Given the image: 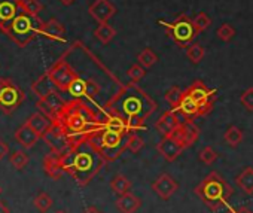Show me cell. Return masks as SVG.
Listing matches in <instances>:
<instances>
[{"mask_svg": "<svg viewBox=\"0 0 253 213\" xmlns=\"http://www.w3.org/2000/svg\"><path fill=\"white\" fill-rule=\"evenodd\" d=\"M52 123L64 130L72 146L88 140V137L100 128V117L82 98L67 101Z\"/></svg>", "mask_w": 253, "mask_h": 213, "instance_id": "obj_1", "label": "cell"}, {"mask_svg": "<svg viewBox=\"0 0 253 213\" xmlns=\"http://www.w3.org/2000/svg\"><path fill=\"white\" fill-rule=\"evenodd\" d=\"M157 109V103L136 82L122 84L113 97L104 103L101 112L119 115L124 120L134 117L148 120Z\"/></svg>", "mask_w": 253, "mask_h": 213, "instance_id": "obj_2", "label": "cell"}, {"mask_svg": "<svg viewBox=\"0 0 253 213\" xmlns=\"http://www.w3.org/2000/svg\"><path fill=\"white\" fill-rule=\"evenodd\" d=\"M104 163L106 160L91 146L88 140L75 145L69 151L61 154L64 173L70 174L81 186H86L101 170Z\"/></svg>", "mask_w": 253, "mask_h": 213, "instance_id": "obj_3", "label": "cell"}, {"mask_svg": "<svg viewBox=\"0 0 253 213\" xmlns=\"http://www.w3.org/2000/svg\"><path fill=\"white\" fill-rule=\"evenodd\" d=\"M194 192L211 212H219L228 204L229 197L234 194V188L217 171H210L195 186Z\"/></svg>", "mask_w": 253, "mask_h": 213, "instance_id": "obj_4", "label": "cell"}, {"mask_svg": "<svg viewBox=\"0 0 253 213\" xmlns=\"http://www.w3.org/2000/svg\"><path fill=\"white\" fill-rule=\"evenodd\" d=\"M126 137H128L126 133L112 131L100 127L88 137V142L106 161H115L126 149Z\"/></svg>", "mask_w": 253, "mask_h": 213, "instance_id": "obj_5", "label": "cell"}, {"mask_svg": "<svg viewBox=\"0 0 253 213\" xmlns=\"http://www.w3.org/2000/svg\"><path fill=\"white\" fill-rule=\"evenodd\" d=\"M42 26L43 21L38 15H32L20 9V14L12 20L3 33L8 35V38L12 39L18 46L24 48L41 35Z\"/></svg>", "mask_w": 253, "mask_h": 213, "instance_id": "obj_6", "label": "cell"}, {"mask_svg": "<svg viewBox=\"0 0 253 213\" xmlns=\"http://www.w3.org/2000/svg\"><path fill=\"white\" fill-rule=\"evenodd\" d=\"M160 23L166 27L167 35L182 48H188L192 43L194 38L198 35L192 20L185 14L179 15L173 23H164V21Z\"/></svg>", "mask_w": 253, "mask_h": 213, "instance_id": "obj_7", "label": "cell"}, {"mask_svg": "<svg viewBox=\"0 0 253 213\" xmlns=\"http://www.w3.org/2000/svg\"><path fill=\"white\" fill-rule=\"evenodd\" d=\"M26 100L24 91L8 78H0V109L11 115Z\"/></svg>", "mask_w": 253, "mask_h": 213, "instance_id": "obj_8", "label": "cell"}, {"mask_svg": "<svg viewBox=\"0 0 253 213\" xmlns=\"http://www.w3.org/2000/svg\"><path fill=\"white\" fill-rule=\"evenodd\" d=\"M186 91L198 103L200 117H204V115L210 114V111L213 109V103H214V100L217 97L214 89H210L203 81L197 79L186 88Z\"/></svg>", "mask_w": 253, "mask_h": 213, "instance_id": "obj_9", "label": "cell"}, {"mask_svg": "<svg viewBox=\"0 0 253 213\" xmlns=\"http://www.w3.org/2000/svg\"><path fill=\"white\" fill-rule=\"evenodd\" d=\"M48 75L52 79V82L55 84L57 89H60L63 92H67L70 84L78 76V72L69 64L66 57H61L57 63H54L51 66V69L48 70Z\"/></svg>", "mask_w": 253, "mask_h": 213, "instance_id": "obj_10", "label": "cell"}, {"mask_svg": "<svg viewBox=\"0 0 253 213\" xmlns=\"http://www.w3.org/2000/svg\"><path fill=\"white\" fill-rule=\"evenodd\" d=\"M42 139L46 142V145L51 148V151H52V152H57V154H64L66 151H69V149L72 148L67 134H66L64 130H63L58 124H55V123H52V126H51L49 130L43 134Z\"/></svg>", "mask_w": 253, "mask_h": 213, "instance_id": "obj_11", "label": "cell"}, {"mask_svg": "<svg viewBox=\"0 0 253 213\" xmlns=\"http://www.w3.org/2000/svg\"><path fill=\"white\" fill-rule=\"evenodd\" d=\"M170 136H173L176 140H179L182 143V146L186 149L198 140L200 128L192 121H185V123H180Z\"/></svg>", "mask_w": 253, "mask_h": 213, "instance_id": "obj_12", "label": "cell"}, {"mask_svg": "<svg viewBox=\"0 0 253 213\" xmlns=\"http://www.w3.org/2000/svg\"><path fill=\"white\" fill-rule=\"evenodd\" d=\"M66 103H67V101L63 100V97L55 91V92L49 94L48 97L41 98V100L38 101L36 106H38L39 112H42V114L46 115L48 118L54 120V118L60 114V111L64 108V104H66Z\"/></svg>", "mask_w": 253, "mask_h": 213, "instance_id": "obj_13", "label": "cell"}, {"mask_svg": "<svg viewBox=\"0 0 253 213\" xmlns=\"http://www.w3.org/2000/svg\"><path fill=\"white\" fill-rule=\"evenodd\" d=\"M177 188H179L177 182H176L169 173L160 174V176L152 182V191H154L161 200H170V198L176 194Z\"/></svg>", "mask_w": 253, "mask_h": 213, "instance_id": "obj_14", "label": "cell"}, {"mask_svg": "<svg viewBox=\"0 0 253 213\" xmlns=\"http://www.w3.org/2000/svg\"><path fill=\"white\" fill-rule=\"evenodd\" d=\"M183 146L179 140H176L173 136H164L160 143L157 145V151L163 155V158L169 163H173L176 161L180 154L183 152Z\"/></svg>", "mask_w": 253, "mask_h": 213, "instance_id": "obj_15", "label": "cell"}, {"mask_svg": "<svg viewBox=\"0 0 253 213\" xmlns=\"http://www.w3.org/2000/svg\"><path fill=\"white\" fill-rule=\"evenodd\" d=\"M88 12L98 24L107 23L116 14V6L110 0H94L88 8Z\"/></svg>", "mask_w": 253, "mask_h": 213, "instance_id": "obj_16", "label": "cell"}, {"mask_svg": "<svg viewBox=\"0 0 253 213\" xmlns=\"http://www.w3.org/2000/svg\"><path fill=\"white\" fill-rule=\"evenodd\" d=\"M18 14L20 5L17 0H0V30L5 32Z\"/></svg>", "mask_w": 253, "mask_h": 213, "instance_id": "obj_17", "label": "cell"}, {"mask_svg": "<svg viewBox=\"0 0 253 213\" xmlns=\"http://www.w3.org/2000/svg\"><path fill=\"white\" fill-rule=\"evenodd\" d=\"M173 111H176L177 114H180V117L183 118V121H192L194 118L200 117V106H198V103L188 94L186 89H185V94H183V97H182L180 104L177 106L176 109H173Z\"/></svg>", "mask_w": 253, "mask_h": 213, "instance_id": "obj_18", "label": "cell"}, {"mask_svg": "<svg viewBox=\"0 0 253 213\" xmlns=\"http://www.w3.org/2000/svg\"><path fill=\"white\" fill-rule=\"evenodd\" d=\"M180 123H183V121H180L177 112L171 109V111L164 112V114L160 117V120L155 123V128H157V131H158L160 134H163V137H164V136H170V134L176 130V127H177Z\"/></svg>", "mask_w": 253, "mask_h": 213, "instance_id": "obj_19", "label": "cell"}, {"mask_svg": "<svg viewBox=\"0 0 253 213\" xmlns=\"http://www.w3.org/2000/svg\"><path fill=\"white\" fill-rule=\"evenodd\" d=\"M43 170L45 173L54 179V180H58L63 173H64V169H63V164H61V154H57V152H49L45 158H43Z\"/></svg>", "mask_w": 253, "mask_h": 213, "instance_id": "obj_20", "label": "cell"}, {"mask_svg": "<svg viewBox=\"0 0 253 213\" xmlns=\"http://www.w3.org/2000/svg\"><path fill=\"white\" fill-rule=\"evenodd\" d=\"M41 35L43 38H46V39H51V41H58V42H64L66 41V38H64L66 36V29L55 18H51L49 21L43 23Z\"/></svg>", "mask_w": 253, "mask_h": 213, "instance_id": "obj_21", "label": "cell"}, {"mask_svg": "<svg viewBox=\"0 0 253 213\" xmlns=\"http://www.w3.org/2000/svg\"><path fill=\"white\" fill-rule=\"evenodd\" d=\"M14 137H15V140H17L24 149H32V148L39 142V139H42V137H41L33 128H30L26 123L15 131Z\"/></svg>", "mask_w": 253, "mask_h": 213, "instance_id": "obj_22", "label": "cell"}, {"mask_svg": "<svg viewBox=\"0 0 253 213\" xmlns=\"http://www.w3.org/2000/svg\"><path fill=\"white\" fill-rule=\"evenodd\" d=\"M32 91L38 95V98H45L48 97L49 94L55 92L57 91V86L55 84L52 82V79L49 78L48 72L43 73L42 76H39L33 84H32Z\"/></svg>", "mask_w": 253, "mask_h": 213, "instance_id": "obj_23", "label": "cell"}, {"mask_svg": "<svg viewBox=\"0 0 253 213\" xmlns=\"http://www.w3.org/2000/svg\"><path fill=\"white\" fill-rule=\"evenodd\" d=\"M142 206V200L134 195L131 191L124 195H119L116 200V209L121 213H136Z\"/></svg>", "mask_w": 253, "mask_h": 213, "instance_id": "obj_24", "label": "cell"}, {"mask_svg": "<svg viewBox=\"0 0 253 213\" xmlns=\"http://www.w3.org/2000/svg\"><path fill=\"white\" fill-rule=\"evenodd\" d=\"M26 124L33 128L41 137H43V134L49 130V127L52 126V120L48 118L46 115H43L42 112H36L32 117H29V120L26 121Z\"/></svg>", "mask_w": 253, "mask_h": 213, "instance_id": "obj_25", "label": "cell"}, {"mask_svg": "<svg viewBox=\"0 0 253 213\" xmlns=\"http://www.w3.org/2000/svg\"><path fill=\"white\" fill-rule=\"evenodd\" d=\"M237 186L247 195L253 194V169L246 167L237 177H235Z\"/></svg>", "mask_w": 253, "mask_h": 213, "instance_id": "obj_26", "label": "cell"}, {"mask_svg": "<svg viewBox=\"0 0 253 213\" xmlns=\"http://www.w3.org/2000/svg\"><path fill=\"white\" fill-rule=\"evenodd\" d=\"M131 182L128 177H125L124 174H116L112 180H110V189L113 194H116L118 197L119 195H124L126 192L131 191Z\"/></svg>", "mask_w": 253, "mask_h": 213, "instance_id": "obj_27", "label": "cell"}, {"mask_svg": "<svg viewBox=\"0 0 253 213\" xmlns=\"http://www.w3.org/2000/svg\"><path fill=\"white\" fill-rule=\"evenodd\" d=\"M94 36H95V39L100 41L103 45H107V43L112 42L113 38L116 36V30H115L110 24H107V23H100L98 27L94 30Z\"/></svg>", "mask_w": 253, "mask_h": 213, "instance_id": "obj_28", "label": "cell"}, {"mask_svg": "<svg viewBox=\"0 0 253 213\" xmlns=\"http://www.w3.org/2000/svg\"><path fill=\"white\" fill-rule=\"evenodd\" d=\"M67 92L73 97V98H85L86 94V81L82 76H76L75 81L70 84Z\"/></svg>", "mask_w": 253, "mask_h": 213, "instance_id": "obj_29", "label": "cell"}, {"mask_svg": "<svg viewBox=\"0 0 253 213\" xmlns=\"http://www.w3.org/2000/svg\"><path fill=\"white\" fill-rule=\"evenodd\" d=\"M223 140L228 146L231 148H237L241 142H243V131L241 128H238L237 126H231L225 134H223Z\"/></svg>", "mask_w": 253, "mask_h": 213, "instance_id": "obj_30", "label": "cell"}, {"mask_svg": "<svg viewBox=\"0 0 253 213\" xmlns=\"http://www.w3.org/2000/svg\"><path fill=\"white\" fill-rule=\"evenodd\" d=\"M52 198H51V195L48 194V192H45V191H42V192H39L35 198H33V206L36 207V210L39 212V213H48V210L52 207Z\"/></svg>", "mask_w": 253, "mask_h": 213, "instance_id": "obj_31", "label": "cell"}, {"mask_svg": "<svg viewBox=\"0 0 253 213\" xmlns=\"http://www.w3.org/2000/svg\"><path fill=\"white\" fill-rule=\"evenodd\" d=\"M204 55H206V49L200 43H191L186 48V57L189 58V61L192 64L201 63V60L204 58Z\"/></svg>", "mask_w": 253, "mask_h": 213, "instance_id": "obj_32", "label": "cell"}, {"mask_svg": "<svg viewBox=\"0 0 253 213\" xmlns=\"http://www.w3.org/2000/svg\"><path fill=\"white\" fill-rule=\"evenodd\" d=\"M157 61H158V55H157L151 48H145V49L137 55V63L142 64L145 69L152 67Z\"/></svg>", "mask_w": 253, "mask_h": 213, "instance_id": "obj_33", "label": "cell"}, {"mask_svg": "<svg viewBox=\"0 0 253 213\" xmlns=\"http://www.w3.org/2000/svg\"><path fill=\"white\" fill-rule=\"evenodd\" d=\"M183 94H185V91L180 89L179 86H171V88L166 92V100H167V103L171 106L173 109H176L177 106L180 104V101H182Z\"/></svg>", "mask_w": 253, "mask_h": 213, "instance_id": "obj_34", "label": "cell"}, {"mask_svg": "<svg viewBox=\"0 0 253 213\" xmlns=\"http://www.w3.org/2000/svg\"><path fill=\"white\" fill-rule=\"evenodd\" d=\"M146 130V120L134 117L126 120V134H136L137 131Z\"/></svg>", "mask_w": 253, "mask_h": 213, "instance_id": "obj_35", "label": "cell"}, {"mask_svg": "<svg viewBox=\"0 0 253 213\" xmlns=\"http://www.w3.org/2000/svg\"><path fill=\"white\" fill-rule=\"evenodd\" d=\"M9 163L12 164L14 169L17 170H23L27 164H29V155L24 152V151H15L11 158H9Z\"/></svg>", "mask_w": 253, "mask_h": 213, "instance_id": "obj_36", "label": "cell"}, {"mask_svg": "<svg viewBox=\"0 0 253 213\" xmlns=\"http://www.w3.org/2000/svg\"><path fill=\"white\" fill-rule=\"evenodd\" d=\"M145 146V142L140 136L137 134H128V137H126V149H128L130 152L133 154H139Z\"/></svg>", "mask_w": 253, "mask_h": 213, "instance_id": "obj_37", "label": "cell"}, {"mask_svg": "<svg viewBox=\"0 0 253 213\" xmlns=\"http://www.w3.org/2000/svg\"><path fill=\"white\" fill-rule=\"evenodd\" d=\"M217 158H219V155L211 146H206L200 151V161L206 166H211Z\"/></svg>", "mask_w": 253, "mask_h": 213, "instance_id": "obj_38", "label": "cell"}, {"mask_svg": "<svg viewBox=\"0 0 253 213\" xmlns=\"http://www.w3.org/2000/svg\"><path fill=\"white\" fill-rule=\"evenodd\" d=\"M145 75H146V69L142 66V64H133L130 69H128V72H126V76L130 78V81L131 82H139V81H142L143 78H145Z\"/></svg>", "mask_w": 253, "mask_h": 213, "instance_id": "obj_39", "label": "cell"}, {"mask_svg": "<svg viewBox=\"0 0 253 213\" xmlns=\"http://www.w3.org/2000/svg\"><path fill=\"white\" fill-rule=\"evenodd\" d=\"M192 23H194V26H195V29H197V32H198V33H200V32L207 30V29L211 26V20H210V17H209L207 14H204V12L197 14V17L192 20Z\"/></svg>", "mask_w": 253, "mask_h": 213, "instance_id": "obj_40", "label": "cell"}, {"mask_svg": "<svg viewBox=\"0 0 253 213\" xmlns=\"http://www.w3.org/2000/svg\"><path fill=\"white\" fill-rule=\"evenodd\" d=\"M216 35H217V38L220 39V41H223V42H229L234 36H235V29L231 26V24H222L219 29H217V32H216Z\"/></svg>", "mask_w": 253, "mask_h": 213, "instance_id": "obj_41", "label": "cell"}, {"mask_svg": "<svg viewBox=\"0 0 253 213\" xmlns=\"http://www.w3.org/2000/svg\"><path fill=\"white\" fill-rule=\"evenodd\" d=\"M20 9L23 12L32 14V15H38L43 9V6L39 3V0H26V2L20 6Z\"/></svg>", "mask_w": 253, "mask_h": 213, "instance_id": "obj_42", "label": "cell"}, {"mask_svg": "<svg viewBox=\"0 0 253 213\" xmlns=\"http://www.w3.org/2000/svg\"><path fill=\"white\" fill-rule=\"evenodd\" d=\"M240 101H241V104L244 106V108H246L247 111H253V86H252V88H247V89L241 94Z\"/></svg>", "mask_w": 253, "mask_h": 213, "instance_id": "obj_43", "label": "cell"}, {"mask_svg": "<svg viewBox=\"0 0 253 213\" xmlns=\"http://www.w3.org/2000/svg\"><path fill=\"white\" fill-rule=\"evenodd\" d=\"M9 154V146L5 140L0 139V160H3Z\"/></svg>", "mask_w": 253, "mask_h": 213, "instance_id": "obj_44", "label": "cell"}, {"mask_svg": "<svg viewBox=\"0 0 253 213\" xmlns=\"http://www.w3.org/2000/svg\"><path fill=\"white\" fill-rule=\"evenodd\" d=\"M225 213H253L250 209H247L246 206H241V207H234V209H228Z\"/></svg>", "mask_w": 253, "mask_h": 213, "instance_id": "obj_45", "label": "cell"}, {"mask_svg": "<svg viewBox=\"0 0 253 213\" xmlns=\"http://www.w3.org/2000/svg\"><path fill=\"white\" fill-rule=\"evenodd\" d=\"M84 213H101L97 207H94V206H89V207H86L85 210H84Z\"/></svg>", "mask_w": 253, "mask_h": 213, "instance_id": "obj_46", "label": "cell"}, {"mask_svg": "<svg viewBox=\"0 0 253 213\" xmlns=\"http://www.w3.org/2000/svg\"><path fill=\"white\" fill-rule=\"evenodd\" d=\"M0 213H11L9 209H8V206L3 201H0Z\"/></svg>", "mask_w": 253, "mask_h": 213, "instance_id": "obj_47", "label": "cell"}, {"mask_svg": "<svg viewBox=\"0 0 253 213\" xmlns=\"http://www.w3.org/2000/svg\"><path fill=\"white\" fill-rule=\"evenodd\" d=\"M60 2H61L64 6H69V5H72V3L75 2V0H60Z\"/></svg>", "mask_w": 253, "mask_h": 213, "instance_id": "obj_48", "label": "cell"}, {"mask_svg": "<svg viewBox=\"0 0 253 213\" xmlns=\"http://www.w3.org/2000/svg\"><path fill=\"white\" fill-rule=\"evenodd\" d=\"M17 2H18V5H20V6H21V5H23V3H24V2H26V0H17Z\"/></svg>", "mask_w": 253, "mask_h": 213, "instance_id": "obj_49", "label": "cell"}, {"mask_svg": "<svg viewBox=\"0 0 253 213\" xmlns=\"http://www.w3.org/2000/svg\"><path fill=\"white\" fill-rule=\"evenodd\" d=\"M55 213H67V212H66V210H57Z\"/></svg>", "mask_w": 253, "mask_h": 213, "instance_id": "obj_50", "label": "cell"}, {"mask_svg": "<svg viewBox=\"0 0 253 213\" xmlns=\"http://www.w3.org/2000/svg\"><path fill=\"white\" fill-rule=\"evenodd\" d=\"M0 194H2V186H0Z\"/></svg>", "mask_w": 253, "mask_h": 213, "instance_id": "obj_51", "label": "cell"}]
</instances>
